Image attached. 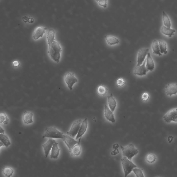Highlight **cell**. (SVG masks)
Segmentation results:
<instances>
[{"label": "cell", "instance_id": "cell-32", "mask_svg": "<svg viewBox=\"0 0 177 177\" xmlns=\"http://www.w3.org/2000/svg\"><path fill=\"white\" fill-rule=\"evenodd\" d=\"M99 5L102 7L106 8L108 6V0H95Z\"/></svg>", "mask_w": 177, "mask_h": 177}, {"label": "cell", "instance_id": "cell-37", "mask_svg": "<svg viewBox=\"0 0 177 177\" xmlns=\"http://www.w3.org/2000/svg\"><path fill=\"white\" fill-rule=\"evenodd\" d=\"M119 147V145L118 144H114L113 145V148L114 150H118V148Z\"/></svg>", "mask_w": 177, "mask_h": 177}, {"label": "cell", "instance_id": "cell-33", "mask_svg": "<svg viewBox=\"0 0 177 177\" xmlns=\"http://www.w3.org/2000/svg\"><path fill=\"white\" fill-rule=\"evenodd\" d=\"M134 168L133 170L134 173L135 174L136 176L137 177H144V175L142 170L140 168Z\"/></svg>", "mask_w": 177, "mask_h": 177}, {"label": "cell", "instance_id": "cell-19", "mask_svg": "<svg viewBox=\"0 0 177 177\" xmlns=\"http://www.w3.org/2000/svg\"><path fill=\"white\" fill-rule=\"evenodd\" d=\"M146 66L148 71H152L155 69L154 62L150 52L148 53V55H147Z\"/></svg>", "mask_w": 177, "mask_h": 177}, {"label": "cell", "instance_id": "cell-5", "mask_svg": "<svg viewBox=\"0 0 177 177\" xmlns=\"http://www.w3.org/2000/svg\"><path fill=\"white\" fill-rule=\"evenodd\" d=\"M64 81L67 84L68 88L71 90L74 84L78 82V80L73 73L69 72L64 74Z\"/></svg>", "mask_w": 177, "mask_h": 177}, {"label": "cell", "instance_id": "cell-40", "mask_svg": "<svg viewBox=\"0 0 177 177\" xmlns=\"http://www.w3.org/2000/svg\"><path fill=\"white\" fill-rule=\"evenodd\" d=\"M29 21V23H32L34 22V19L31 18V19H29V21Z\"/></svg>", "mask_w": 177, "mask_h": 177}, {"label": "cell", "instance_id": "cell-9", "mask_svg": "<svg viewBox=\"0 0 177 177\" xmlns=\"http://www.w3.org/2000/svg\"><path fill=\"white\" fill-rule=\"evenodd\" d=\"M146 59L142 65L136 66L134 70V73L135 75L142 76L146 75L148 71L146 66Z\"/></svg>", "mask_w": 177, "mask_h": 177}, {"label": "cell", "instance_id": "cell-6", "mask_svg": "<svg viewBox=\"0 0 177 177\" xmlns=\"http://www.w3.org/2000/svg\"><path fill=\"white\" fill-rule=\"evenodd\" d=\"M163 118L166 123H169L172 121L177 122V108L169 111L163 116Z\"/></svg>", "mask_w": 177, "mask_h": 177}, {"label": "cell", "instance_id": "cell-35", "mask_svg": "<svg viewBox=\"0 0 177 177\" xmlns=\"http://www.w3.org/2000/svg\"><path fill=\"white\" fill-rule=\"evenodd\" d=\"M150 98V95L148 92H144L142 96V100L146 102L148 101Z\"/></svg>", "mask_w": 177, "mask_h": 177}, {"label": "cell", "instance_id": "cell-14", "mask_svg": "<svg viewBox=\"0 0 177 177\" xmlns=\"http://www.w3.org/2000/svg\"><path fill=\"white\" fill-rule=\"evenodd\" d=\"M104 115L107 120L110 121L112 123H115L116 120L113 112L110 110V109L109 108L107 105H105Z\"/></svg>", "mask_w": 177, "mask_h": 177}, {"label": "cell", "instance_id": "cell-26", "mask_svg": "<svg viewBox=\"0 0 177 177\" xmlns=\"http://www.w3.org/2000/svg\"><path fill=\"white\" fill-rule=\"evenodd\" d=\"M163 21L164 25L168 28H171V23L169 17L164 11L163 12Z\"/></svg>", "mask_w": 177, "mask_h": 177}, {"label": "cell", "instance_id": "cell-3", "mask_svg": "<svg viewBox=\"0 0 177 177\" xmlns=\"http://www.w3.org/2000/svg\"><path fill=\"white\" fill-rule=\"evenodd\" d=\"M120 147L122 149L123 156L127 157L130 160H131L132 158L138 153V149L135 148L133 144H129L125 147L121 145Z\"/></svg>", "mask_w": 177, "mask_h": 177}, {"label": "cell", "instance_id": "cell-13", "mask_svg": "<svg viewBox=\"0 0 177 177\" xmlns=\"http://www.w3.org/2000/svg\"><path fill=\"white\" fill-rule=\"evenodd\" d=\"M165 92L166 95L170 96L177 94V83H172L167 84L165 87Z\"/></svg>", "mask_w": 177, "mask_h": 177}, {"label": "cell", "instance_id": "cell-7", "mask_svg": "<svg viewBox=\"0 0 177 177\" xmlns=\"http://www.w3.org/2000/svg\"><path fill=\"white\" fill-rule=\"evenodd\" d=\"M82 122L81 120H79L74 121L72 124L70 130L67 132V135L74 138L78 133Z\"/></svg>", "mask_w": 177, "mask_h": 177}, {"label": "cell", "instance_id": "cell-15", "mask_svg": "<svg viewBox=\"0 0 177 177\" xmlns=\"http://www.w3.org/2000/svg\"><path fill=\"white\" fill-rule=\"evenodd\" d=\"M33 113L32 112L25 111L23 115V120L24 124H29L33 122Z\"/></svg>", "mask_w": 177, "mask_h": 177}, {"label": "cell", "instance_id": "cell-25", "mask_svg": "<svg viewBox=\"0 0 177 177\" xmlns=\"http://www.w3.org/2000/svg\"><path fill=\"white\" fill-rule=\"evenodd\" d=\"M55 32L53 29H49L48 31L47 39V44L50 43L55 40Z\"/></svg>", "mask_w": 177, "mask_h": 177}, {"label": "cell", "instance_id": "cell-18", "mask_svg": "<svg viewBox=\"0 0 177 177\" xmlns=\"http://www.w3.org/2000/svg\"><path fill=\"white\" fill-rule=\"evenodd\" d=\"M0 147L5 146L7 148L11 144L9 137L5 134H1L0 136Z\"/></svg>", "mask_w": 177, "mask_h": 177}, {"label": "cell", "instance_id": "cell-8", "mask_svg": "<svg viewBox=\"0 0 177 177\" xmlns=\"http://www.w3.org/2000/svg\"><path fill=\"white\" fill-rule=\"evenodd\" d=\"M149 52V49L146 48L140 49L137 54V66L141 65L143 63Z\"/></svg>", "mask_w": 177, "mask_h": 177}, {"label": "cell", "instance_id": "cell-10", "mask_svg": "<svg viewBox=\"0 0 177 177\" xmlns=\"http://www.w3.org/2000/svg\"><path fill=\"white\" fill-rule=\"evenodd\" d=\"M73 138L70 136L65 135L64 138L62 139L66 145L67 146V148H68L69 150H70L74 145L78 143L80 141L81 138L79 139V142L77 141Z\"/></svg>", "mask_w": 177, "mask_h": 177}, {"label": "cell", "instance_id": "cell-36", "mask_svg": "<svg viewBox=\"0 0 177 177\" xmlns=\"http://www.w3.org/2000/svg\"><path fill=\"white\" fill-rule=\"evenodd\" d=\"M13 65H14L15 67H18L19 65V63L17 61H13Z\"/></svg>", "mask_w": 177, "mask_h": 177}, {"label": "cell", "instance_id": "cell-39", "mask_svg": "<svg viewBox=\"0 0 177 177\" xmlns=\"http://www.w3.org/2000/svg\"><path fill=\"white\" fill-rule=\"evenodd\" d=\"M0 133L1 134H5V131L4 129H3L2 127L1 126V130H0Z\"/></svg>", "mask_w": 177, "mask_h": 177}, {"label": "cell", "instance_id": "cell-21", "mask_svg": "<svg viewBox=\"0 0 177 177\" xmlns=\"http://www.w3.org/2000/svg\"><path fill=\"white\" fill-rule=\"evenodd\" d=\"M105 39L107 44L110 45H115L118 44L120 42V40L118 38L114 36H106Z\"/></svg>", "mask_w": 177, "mask_h": 177}, {"label": "cell", "instance_id": "cell-28", "mask_svg": "<svg viewBox=\"0 0 177 177\" xmlns=\"http://www.w3.org/2000/svg\"><path fill=\"white\" fill-rule=\"evenodd\" d=\"M160 49V52L161 54H166L168 53L167 50V45L166 42L164 41L158 40Z\"/></svg>", "mask_w": 177, "mask_h": 177}, {"label": "cell", "instance_id": "cell-11", "mask_svg": "<svg viewBox=\"0 0 177 177\" xmlns=\"http://www.w3.org/2000/svg\"><path fill=\"white\" fill-rule=\"evenodd\" d=\"M56 142H57L55 140L50 138L46 143L42 145L46 158H47L48 156L49 152L52 149L53 145Z\"/></svg>", "mask_w": 177, "mask_h": 177}, {"label": "cell", "instance_id": "cell-2", "mask_svg": "<svg viewBox=\"0 0 177 177\" xmlns=\"http://www.w3.org/2000/svg\"><path fill=\"white\" fill-rule=\"evenodd\" d=\"M64 135L65 134L59 131L55 127H49L45 129L43 138L47 137L51 138L61 139L62 140Z\"/></svg>", "mask_w": 177, "mask_h": 177}, {"label": "cell", "instance_id": "cell-1", "mask_svg": "<svg viewBox=\"0 0 177 177\" xmlns=\"http://www.w3.org/2000/svg\"><path fill=\"white\" fill-rule=\"evenodd\" d=\"M48 45L47 53L49 57L54 62L59 63L60 62L62 51L60 44L55 40Z\"/></svg>", "mask_w": 177, "mask_h": 177}, {"label": "cell", "instance_id": "cell-34", "mask_svg": "<svg viewBox=\"0 0 177 177\" xmlns=\"http://www.w3.org/2000/svg\"><path fill=\"white\" fill-rule=\"evenodd\" d=\"M125 83V80L122 78L118 79L116 81V85L117 87H120L123 86Z\"/></svg>", "mask_w": 177, "mask_h": 177}, {"label": "cell", "instance_id": "cell-24", "mask_svg": "<svg viewBox=\"0 0 177 177\" xmlns=\"http://www.w3.org/2000/svg\"><path fill=\"white\" fill-rule=\"evenodd\" d=\"M152 48L153 53L159 56H162V54L160 52L159 44L158 40H155L152 42Z\"/></svg>", "mask_w": 177, "mask_h": 177}, {"label": "cell", "instance_id": "cell-22", "mask_svg": "<svg viewBox=\"0 0 177 177\" xmlns=\"http://www.w3.org/2000/svg\"><path fill=\"white\" fill-rule=\"evenodd\" d=\"M109 107L110 110L112 112H114L117 107V102L113 97V95L111 94L110 95L107 97Z\"/></svg>", "mask_w": 177, "mask_h": 177}, {"label": "cell", "instance_id": "cell-23", "mask_svg": "<svg viewBox=\"0 0 177 177\" xmlns=\"http://www.w3.org/2000/svg\"><path fill=\"white\" fill-rule=\"evenodd\" d=\"M160 32L165 35L170 37L174 35L175 31L174 29H171V28H168L163 25L160 29Z\"/></svg>", "mask_w": 177, "mask_h": 177}, {"label": "cell", "instance_id": "cell-27", "mask_svg": "<svg viewBox=\"0 0 177 177\" xmlns=\"http://www.w3.org/2000/svg\"><path fill=\"white\" fill-rule=\"evenodd\" d=\"M3 172L5 176L9 177L13 176L14 170L9 166H5L3 168Z\"/></svg>", "mask_w": 177, "mask_h": 177}, {"label": "cell", "instance_id": "cell-17", "mask_svg": "<svg viewBox=\"0 0 177 177\" xmlns=\"http://www.w3.org/2000/svg\"><path fill=\"white\" fill-rule=\"evenodd\" d=\"M60 149L58 146V143L56 142L54 144L51 149L50 158L53 159H57L58 158Z\"/></svg>", "mask_w": 177, "mask_h": 177}, {"label": "cell", "instance_id": "cell-4", "mask_svg": "<svg viewBox=\"0 0 177 177\" xmlns=\"http://www.w3.org/2000/svg\"><path fill=\"white\" fill-rule=\"evenodd\" d=\"M121 162L125 177L130 174L134 168H137L136 165L126 157H123L121 159Z\"/></svg>", "mask_w": 177, "mask_h": 177}, {"label": "cell", "instance_id": "cell-30", "mask_svg": "<svg viewBox=\"0 0 177 177\" xmlns=\"http://www.w3.org/2000/svg\"><path fill=\"white\" fill-rule=\"evenodd\" d=\"M0 118H1V123L4 124L5 125L8 124L9 123V120L8 118L7 115L6 113L4 112H1L0 114Z\"/></svg>", "mask_w": 177, "mask_h": 177}, {"label": "cell", "instance_id": "cell-12", "mask_svg": "<svg viewBox=\"0 0 177 177\" xmlns=\"http://www.w3.org/2000/svg\"><path fill=\"white\" fill-rule=\"evenodd\" d=\"M47 28L43 26H39L35 29L33 34V38L34 40H36L42 37L45 33Z\"/></svg>", "mask_w": 177, "mask_h": 177}, {"label": "cell", "instance_id": "cell-29", "mask_svg": "<svg viewBox=\"0 0 177 177\" xmlns=\"http://www.w3.org/2000/svg\"><path fill=\"white\" fill-rule=\"evenodd\" d=\"M108 89L104 85L99 86L98 87L97 92L98 95L101 96H105L107 92Z\"/></svg>", "mask_w": 177, "mask_h": 177}, {"label": "cell", "instance_id": "cell-16", "mask_svg": "<svg viewBox=\"0 0 177 177\" xmlns=\"http://www.w3.org/2000/svg\"><path fill=\"white\" fill-rule=\"evenodd\" d=\"M87 127V119L86 118L82 122L81 125L80 129L78 134L76 136L75 140H77L79 138H80L82 137L84 133L86 131Z\"/></svg>", "mask_w": 177, "mask_h": 177}, {"label": "cell", "instance_id": "cell-38", "mask_svg": "<svg viewBox=\"0 0 177 177\" xmlns=\"http://www.w3.org/2000/svg\"><path fill=\"white\" fill-rule=\"evenodd\" d=\"M119 153V150H114V151L111 152V155H115L118 154Z\"/></svg>", "mask_w": 177, "mask_h": 177}, {"label": "cell", "instance_id": "cell-20", "mask_svg": "<svg viewBox=\"0 0 177 177\" xmlns=\"http://www.w3.org/2000/svg\"><path fill=\"white\" fill-rule=\"evenodd\" d=\"M80 142L74 145L73 148L69 150L71 156H77L80 155L81 151V147L80 145Z\"/></svg>", "mask_w": 177, "mask_h": 177}, {"label": "cell", "instance_id": "cell-31", "mask_svg": "<svg viewBox=\"0 0 177 177\" xmlns=\"http://www.w3.org/2000/svg\"><path fill=\"white\" fill-rule=\"evenodd\" d=\"M156 156L153 154L148 153L146 156V160L148 163H153L156 161Z\"/></svg>", "mask_w": 177, "mask_h": 177}]
</instances>
